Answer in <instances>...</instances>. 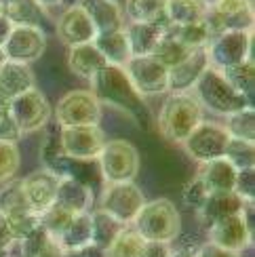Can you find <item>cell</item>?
Wrapping results in <instances>:
<instances>
[{
  "instance_id": "3",
  "label": "cell",
  "mask_w": 255,
  "mask_h": 257,
  "mask_svg": "<svg viewBox=\"0 0 255 257\" xmlns=\"http://www.w3.org/2000/svg\"><path fill=\"white\" fill-rule=\"evenodd\" d=\"M131 226L146 242L169 244L182 232V215L169 198H156L146 202Z\"/></svg>"
},
{
  "instance_id": "16",
  "label": "cell",
  "mask_w": 255,
  "mask_h": 257,
  "mask_svg": "<svg viewBox=\"0 0 255 257\" xmlns=\"http://www.w3.org/2000/svg\"><path fill=\"white\" fill-rule=\"evenodd\" d=\"M21 184H24V194H26L28 207L32 209V213L42 215L47 209L55 205L59 177L53 171L38 169L34 173H30L26 179H21Z\"/></svg>"
},
{
  "instance_id": "40",
  "label": "cell",
  "mask_w": 255,
  "mask_h": 257,
  "mask_svg": "<svg viewBox=\"0 0 255 257\" xmlns=\"http://www.w3.org/2000/svg\"><path fill=\"white\" fill-rule=\"evenodd\" d=\"M72 217H74L72 213H66L63 209L53 205L51 209H47L45 213H42V215H38V223L45 228V232L49 234L51 238H57L59 234L66 230V226L70 223Z\"/></svg>"
},
{
  "instance_id": "22",
  "label": "cell",
  "mask_w": 255,
  "mask_h": 257,
  "mask_svg": "<svg viewBox=\"0 0 255 257\" xmlns=\"http://www.w3.org/2000/svg\"><path fill=\"white\" fill-rule=\"evenodd\" d=\"M236 173L238 171L226 158H217V160H209V163L200 165L196 177L205 186L207 194H221V192H234Z\"/></svg>"
},
{
  "instance_id": "8",
  "label": "cell",
  "mask_w": 255,
  "mask_h": 257,
  "mask_svg": "<svg viewBox=\"0 0 255 257\" xmlns=\"http://www.w3.org/2000/svg\"><path fill=\"white\" fill-rule=\"evenodd\" d=\"M146 205L144 192L135 186V181H126V184H103L99 209L108 213L122 226H131L135 221L137 213Z\"/></svg>"
},
{
  "instance_id": "23",
  "label": "cell",
  "mask_w": 255,
  "mask_h": 257,
  "mask_svg": "<svg viewBox=\"0 0 255 257\" xmlns=\"http://www.w3.org/2000/svg\"><path fill=\"white\" fill-rule=\"evenodd\" d=\"M91 205H93V190L82 186L76 179L59 177L55 207L63 209L66 213H72V215H78V213H89Z\"/></svg>"
},
{
  "instance_id": "52",
  "label": "cell",
  "mask_w": 255,
  "mask_h": 257,
  "mask_svg": "<svg viewBox=\"0 0 255 257\" xmlns=\"http://www.w3.org/2000/svg\"><path fill=\"white\" fill-rule=\"evenodd\" d=\"M78 3H80V0H61V5H59V7L70 9V7H78Z\"/></svg>"
},
{
  "instance_id": "26",
  "label": "cell",
  "mask_w": 255,
  "mask_h": 257,
  "mask_svg": "<svg viewBox=\"0 0 255 257\" xmlns=\"http://www.w3.org/2000/svg\"><path fill=\"white\" fill-rule=\"evenodd\" d=\"M165 26L158 24H129L124 26V36L129 42L131 57H146L152 55L156 45L163 38Z\"/></svg>"
},
{
  "instance_id": "15",
  "label": "cell",
  "mask_w": 255,
  "mask_h": 257,
  "mask_svg": "<svg viewBox=\"0 0 255 257\" xmlns=\"http://www.w3.org/2000/svg\"><path fill=\"white\" fill-rule=\"evenodd\" d=\"M124 72L142 97H154V95L169 93V70L152 55L131 57L126 61Z\"/></svg>"
},
{
  "instance_id": "45",
  "label": "cell",
  "mask_w": 255,
  "mask_h": 257,
  "mask_svg": "<svg viewBox=\"0 0 255 257\" xmlns=\"http://www.w3.org/2000/svg\"><path fill=\"white\" fill-rule=\"evenodd\" d=\"M15 242L17 240L13 236V230H11V226H9V219L3 215V213H0V253L9 251Z\"/></svg>"
},
{
  "instance_id": "28",
  "label": "cell",
  "mask_w": 255,
  "mask_h": 257,
  "mask_svg": "<svg viewBox=\"0 0 255 257\" xmlns=\"http://www.w3.org/2000/svg\"><path fill=\"white\" fill-rule=\"evenodd\" d=\"M0 15L11 26H42L45 11L36 0H0Z\"/></svg>"
},
{
  "instance_id": "53",
  "label": "cell",
  "mask_w": 255,
  "mask_h": 257,
  "mask_svg": "<svg viewBox=\"0 0 255 257\" xmlns=\"http://www.w3.org/2000/svg\"><path fill=\"white\" fill-rule=\"evenodd\" d=\"M116 3H118V5H120V7H122V3H124V0H116Z\"/></svg>"
},
{
  "instance_id": "39",
  "label": "cell",
  "mask_w": 255,
  "mask_h": 257,
  "mask_svg": "<svg viewBox=\"0 0 255 257\" xmlns=\"http://www.w3.org/2000/svg\"><path fill=\"white\" fill-rule=\"evenodd\" d=\"M19 167H21V154L17 144L0 142V184L15 179Z\"/></svg>"
},
{
  "instance_id": "36",
  "label": "cell",
  "mask_w": 255,
  "mask_h": 257,
  "mask_svg": "<svg viewBox=\"0 0 255 257\" xmlns=\"http://www.w3.org/2000/svg\"><path fill=\"white\" fill-rule=\"evenodd\" d=\"M224 128L230 135V139H240V142L255 144V110H253V105L226 116Z\"/></svg>"
},
{
  "instance_id": "44",
  "label": "cell",
  "mask_w": 255,
  "mask_h": 257,
  "mask_svg": "<svg viewBox=\"0 0 255 257\" xmlns=\"http://www.w3.org/2000/svg\"><path fill=\"white\" fill-rule=\"evenodd\" d=\"M209 194H207V190H205V186L200 184V179L198 177H194V179H190L188 184H186V188H184V194H182V198H184V202L188 207H192V209H200V205L205 202V198H207Z\"/></svg>"
},
{
  "instance_id": "35",
  "label": "cell",
  "mask_w": 255,
  "mask_h": 257,
  "mask_svg": "<svg viewBox=\"0 0 255 257\" xmlns=\"http://www.w3.org/2000/svg\"><path fill=\"white\" fill-rule=\"evenodd\" d=\"M165 32L171 38H175L179 45H184L190 51H198V49H207L211 36L205 24H190V26H171L167 24Z\"/></svg>"
},
{
  "instance_id": "17",
  "label": "cell",
  "mask_w": 255,
  "mask_h": 257,
  "mask_svg": "<svg viewBox=\"0 0 255 257\" xmlns=\"http://www.w3.org/2000/svg\"><path fill=\"white\" fill-rule=\"evenodd\" d=\"M57 36L63 45L68 47H76V45H84V42H93L95 38V28L91 24V19L87 17V13L80 7H70L63 9V13L57 19Z\"/></svg>"
},
{
  "instance_id": "54",
  "label": "cell",
  "mask_w": 255,
  "mask_h": 257,
  "mask_svg": "<svg viewBox=\"0 0 255 257\" xmlns=\"http://www.w3.org/2000/svg\"><path fill=\"white\" fill-rule=\"evenodd\" d=\"M3 61H5V59H3V55H0V66H3Z\"/></svg>"
},
{
  "instance_id": "34",
  "label": "cell",
  "mask_w": 255,
  "mask_h": 257,
  "mask_svg": "<svg viewBox=\"0 0 255 257\" xmlns=\"http://www.w3.org/2000/svg\"><path fill=\"white\" fill-rule=\"evenodd\" d=\"M126 228L122 223H118L114 217H110L108 213H103L101 209L91 211V230H93V247H97L105 251L110 247V242L118 236V232Z\"/></svg>"
},
{
  "instance_id": "41",
  "label": "cell",
  "mask_w": 255,
  "mask_h": 257,
  "mask_svg": "<svg viewBox=\"0 0 255 257\" xmlns=\"http://www.w3.org/2000/svg\"><path fill=\"white\" fill-rule=\"evenodd\" d=\"M49 238H51V236L45 232V228H42L40 223H38L34 230L28 232L24 238H19V240H17L21 257H38L40 251L45 249V244L49 242Z\"/></svg>"
},
{
  "instance_id": "50",
  "label": "cell",
  "mask_w": 255,
  "mask_h": 257,
  "mask_svg": "<svg viewBox=\"0 0 255 257\" xmlns=\"http://www.w3.org/2000/svg\"><path fill=\"white\" fill-rule=\"evenodd\" d=\"M36 3L42 7V11H49V9H55L61 5V0H36Z\"/></svg>"
},
{
  "instance_id": "11",
  "label": "cell",
  "mask_w": 255,
  "mask_h": 257,
  "mask_svg": "<svg viewBox=\"0 0 255 257\" xmlns=\"http://www.w3.org/2000/svg\"><path fill=\"white\" fill-rule=\"evenodd\" d=\"M105 133L99 124L91 126H63L59 128V148L66 158L97 160L105 146Z\"/></svg>"
},
{
  "instance_id": "1",
  "label": "cell",
  "mask_w": 255,
  "mask_h": 257,
  "mask_svg": "<svg viewBox=\"0 0 255 257\" xmlns=\"http://www.w3.org/2000/svg\"><path fill=\"white\" fill-rule=\"evenodd\" d=\"M91 93L95 95V99L99 103L110 105V108L122 112L124 116H129L135 124H140V126L150 124L148 105H146L144 97L131 84L124 68L105 63L91 78Z\"/></svg>"
},
{
  "instance_id": "29",
  "label": "cell",
  "mask_w": 255,
  "mask_h": 257,
  "mask_svg": "<svg viewBox=\"0 0 255 257\" xmlns=\"http://www.w3.org/2000/svg\"><path fill=\"white\" fill-rule=\"evenodd\" d=\"M209 0H167V24L190 26L203 24L209 13Z\"/></svg>"
},
{
  "instance_id": "14",
  "label": "cell",
  "mask_w": 255,
  "mask_h": 257,
  "mask_svg": "<svg viewBox=\"0 0 255 257\" xmlns=\"http://www.w3.org/2000/svg\"><path fill=\"white\" fill-rule=\"evenodd\" d=\"M47 51V32L36 26H13L9 32L0 55L7 61L30 63L42 57Z\"/></svg>"
},
{
  "instance_id": "27",
  "label": "cell",
  "mask_w": 255,
  "mask_h": 257,
  "mask_svg": "<svg viewBox=\"0 0 255 257\" xmlns=\"http://www.w3.org/2000/svg\"><path fill=\"white\" fill-rule=\"evenodd\" d=\"M93 45L101 53L105 63H110V66L124 68L126 61L131 59V49H129V42H126V36H124V28L95 34Z\"/></svg>"
},
{
  "instance_id": "19",
  "label": "cell",
  "mask_w": 255,
  "mask_h": 257,
  "mask_svg": "<svg viewBox=\"0 0 255 257\" xmlns=\"http://www.w3.org/2000/svg\"><path fill=\"white\" fill-rule=\"evenodd\" d=\"M209 68L207 49L194 51L190 57H186L182 63L169 70V93H190L194 89L200 74Z\"/></svg>"
},
{
  "instance_id": "9",
  "label": "cell",
  "mask_w": 255,
  "mask_h": 257,
  "mask_svg": "<svg viewBox=\"0 0 255 257\" xmlns=\"http://www.w3.org/2000/svg\"><path fill=\"white\" fill-rule=\"evenodd\" d=\"M228 142H230V135L226 133L224 124L203 120L190 133V137L182 146L190 158L196 160L198 165H205L209 160L224 158Z\"/></svg>"
},
{
  "instance_id": "32",
  "label": "cell",
  "mask_w": 255,
  "mask_h": 257,
  "mask_svg": "<svg viewBox=\"0 0 255 257\" xmlns=\"http://www.w3.org/2000/svg\"><path fill=\"white\" fill-rule=\"evenodd\" d=\"M146 240L137 234L131 226H126L118 232L110 247L103 251L105 257H146Z\"/></svg>"
},
{
  "instance_id": "43",
  "label": "cell",
  "mask_w": 255,
  "mask_h": 257,
  "mask_svg": "<svg viewBox=\"0 0 255 257\" xmlns=\"http://www.w3.org/2000/svg\"><path fill=\"white\" fill-rule=\"evenodd\" d=\"M21 133L19 126L13 118V114L9 112V108H0V142H7V144H17L21 139Z\"/></svg>"
},
{
  "instance_id": "6",
  "label": "cell",
  "mask_w": 255,
  "mask_h": 257,
  "mask_svg": "<svg viewBox=\"0 0 255 257\" xmlns=\"http://www.w3.org/2000/svg\"><path fill=\"white\" fill-rule=\"evenodd\" d=\"M209 13L203 24L213 40L224 32H253L255 13L251 0H209Z\"/></svg>"
},
{
  "instance_id": "5",
  "label": "cell",
  "mask_w": 255,
  "mask_h": 257,
  "mask_svg": "<svg viewBox=\"0 0 255 257\" xmlns=\"http://www.w3.org/2000/svg\"><path fill=\"white\" fill-rule=\"evenodd\" d=\"M97 165L103 184H126V181H135L142 160L137 148L131 142L110 139L97 156Z\"/></svg>"
},
{
  "instance_id": "42",
  "label": "cell",
  "mask_w": 255,
  "mask_h": 257,
  "mask_svg": "<svg viewBox=\"0 0 255 257\" xmlns=\"http://www.w3.org/2000/svg\"><path fill=\"white\" fill-rule=\"evenodd\" d=\"M234 194L251 205L255 198V169H242L236 173L234 181Z\"/></svg>"
},
{
  "instance_id": "37",
  "label": "cell",
  "mask_w": 255,
  "mask_h": 257,
  "mask_svg": "<svg viewBox=\"0 0 255 257\" xmlns=\"http://www.w3.org/2000/svg\"><path fill=\"white\" fill-rule=\"evenodd\" d=\"M192 53H194V51L186 49L184 45H179L175 38L169 36L167 32H163V38H161V42L156 45V49H154V53H152V57L161 61L167 70H171V68L177 66V63H182L186 57L192 55Z\"/></svg>"
},
{
  "instance_id": "4",
  "label": "cell",
  "mask_w": 255,
  "mask_h": 257,
  "mask_svg": "<svg viewBox=\"0 0 255 257\" xmlns=\"http://www.w3.org/2000/svg\"><path fill=\"white\" fill-rule=\"evenodd\" d=\"M190 93L194 95V99L200 103L203 110H209L219 116H230L253 105L240 93L232 89L230 82L224 78V74L215 68H207L200 74V78L196 80L194 89Z\"/></svg>"
},
{
  "instance_id": "38",
  "label": "cell",
  "mask_w": 255,
  "mask_h": 257,
  "mask_svg": "<svg viewBox=\"0 0 255 257\" xmlns=\"http://www.w3.org/2000/svg\"><path fill=\"white\" fill-rule=\"evenodd\" d=\"M224 158L236 171L255 169V146L253 142H240V139H230Z\"/></svg>"
},
{
  "instance_id": "18",
  "label": "cell",
  "mask_w": 255,
  "mask_h": 257,
  "mask_svg": "<svg viewBox=\"0 0 255 257\" xmlns=\"http://www.w3.org/2000/svg\"><path fill=\"white\" fill-rule=\"evenodd\" d=\"M36 87L34 72L28 63H17V61H3L0 66V101L9 105L11 99L17 95L26 93Z\"/></svg>"
},
{
  "instance_id": "47",
  "label": "cell",
  "mask_w": 255,
  "mask_h": 257,
  "mask_svg": "<svg viewBox=\"0 0 255 257\" xmlns=\"http://www.w3.org/2000/svg\"><path fill=\"white\" fill-rule=\"evenodd\" d=\"M38 257H68V253L63 251V249H61L59 244H57L55 240H53V238H49V242L45 244V249L40 251V255H38Z\"/></svg>"
},
{
  "instance_id": "25",
  "label": "cell",
  "mask_w": 255,
  "mask_h": 257,
  "mask_svg": "<svg viewBox=\"0 0 255 257\" xmlns=\"http://www.w3.org/2000/svg\"><path fill=\"white\" fill-rule=\"evenodd\" d=\"M103 66H105V59L101 57V53L95 49L93 42L68 47V68L72 74H76L78 78L91 80Z\"/></svg>"
},
{
  "instance_id": "55",
  "label": "cell",
  "mask_w": 255,
  "mask_h": 257,
  "mask_svg": "<svg viewBox=\"0 0 255 257\" xmlns=\"http://www.w3.org/2000/svg\"><path fill=\"white\" fill-rule=\"evenodd\" d=\"M0 108H5V103H3V101H0Z\"/></svg>"
},
{
  "instance_id": "48",
  "label": "cell",
  "mask_w": 255,
  "mask_h": 257,
  "mask_svg": "<svg viewBox=\"0 0 255 257\" xmlns=\"http://www.w3.org/2000/svg\"><path fill=\"white\" fill-rule=\"evenodd\" d=\"M68 257H105L103 255V251L101 249H97V247H87V249H80V251H76V253H70Z\"/></svg>"
},
{
  "instance_id": "49",
  "label": "cell",
  "mask_w": 255,
  "mask_h": 257,
  "mask_svg": "<svg viewBox=\"0 0 255 257\" xmlns=\"http://www.w3.org/2000/svg\"><path fill=\"white\" fill-rule=\"evenodd\" d=\"M11 26L9 21L0 15V51H3V47H5V42H7V38H9V32H11Z\"/></svg>"
},
{
  "instance_id": "33",
  "label": "cell",
  "mask_w": 255,
  "mask_h": 257,
  "mask_svg": "<svg viewBox=\"0 0 255 257\" xmlns=\"http://www.w3.org/2000/svg\"><path fill=\"white\" fill-rule=\"evenodd\" d=\"M224 78L230 82V87L236 93H240L249 103H253V93H255V63L253 59H247L238 63V66H232L221 70Z\"/></svg>"
},
{
  "instance_id": "21",
  "label": "cell",
  "mask_w": 255,
  "mask_h": 257,
  "mask_svg": "<svg viewBox=\"0 0 255 257\" xmlns=\"http://www.w3.org/2000/svg\"><path fill=\"white\" fill-rule=\"evenodd\" d=\"M245 207H247V202L238 198L234 192H221V194H209L196 213H198L200 221L209 228L226 217L238 215V213L245 211Z\"/></svg>"
},
{
  "instance_id": "13",
  "label": "cell",
  "mask_w": 255,
  "mask_h": 257,
  "mask_svg": "<svg viewBox=\"0 0 255 257\" xmlns=\"http://www.w3.org/2000/svg\"><path fill=\"white\" fill-rule=\"evenodd\" d=\"M251 211H253V202L247 205L245 211L238 213V215L226 217L213 223V226H209V242L232 253H240L242 249H247L253 238Z\"/></svg>"
},
{
  "instance_id": "12",
  "label": "cell",
  "mask_w": 255,
  "mask_h": 257,
  "mask_svg": "<svg viewBox=\"0 0 255 257\" xmlns=\"http://www.w3.org/2000/svg\"><path fill=\"white\" fill-rule=\"evenodd\" d=\"M7 108L13 114L21 133H34V131L45 128L51 120V114H53L49 99L45 97V93L38 91L36 87L17 95L15 99H11Z\"/></svg>"
},
{
  "instance_id": "51",
  "label": "cell",
  "mask_w": 255,
  "mask_h": 257,
  "mask_svg": "<svg viewBox=\"0 0 255 257\" xmlns=\"http://www.w3.org/2000/svg\"><path fill=\"white\" fill-rule=\"evenodd\" d=\"M169 257H196V251H190V249H177V251H171Z\"/></svg>"
},
{
  "instance_id": "7",
  "label": "cell",
  "mask_w": 255,
  "mask_h": 257,
  "mask_svg": "<svg viewBox=\"0 0 255 257\" xmlns=\"http://www.w3.org/2000/svg\"><path fill=\"white\" fill-rule=\"evenodd\" d=\"M53 114H55V124L59 128L91 126V124H99L101 120V103L95 99V95L91 91L76 89L63 95L57 101Z\"/></svg>"
},
{
  "instance_id": "10",
  "label": "cell",
  "mask_w": 255,
  "mask_h": 257,
  "mask_svg": "<svg viewBox=\"0 0 255 257\" xmlns=\"http://www.w3.org/2000/svg\"><path fill=\"white\" fill-rule=\"evenodd\" d=\"M253 32H224L215 36L207 47L209 68L226 70L251 59Z\"/></svg>"
},
{
  "instance_id": "2",
  "label": "cell",
  "mask_w": 255,
  "mask_h": 257,
  "mask_svg": "<svg viewBox=\"0 0 255 257\" xmlns=\"http://www.w3.org/2000/svg\"><path fill=\"white\" fill-rule=\"evenodd\" d=\"M203 120V108L192 93H169L156 122L165 139L171 144H184Z\"/></svg>"
},
{
  "instance_id": "30",
  "label": "cell",
  "mask_w": 255,
  "mask_h": 257,
  "mask_svg": "<svg viewBox=\"0 0 255 257\" xmlns=\"http://www.w3.org/2000/svg\"><path fill=\"white\" fill-rule=\"evenodd\" d=\"M122 13L129 24H158L167 26V0H124Z\"/></svg>"
},
{
  "instance_id": "24",
  "label": "cell",
  "mask_w": 255,
  "mask_h": 257,
  "mask_svg": "<svg viewBox=\"0 0 255 257\" xmlns=\"http://www.w3.org/2000/svg\"><path fill=\"white\" fill-rule=\"evenodd\" d=\"M59 247L70 253H76L80 249H87L93 244V230H91V211L89 213H78L70 219V223L66 226L57 238H53Z\"/></svg>"
},
{
  "instance_id": "31",
  "label": "cell",
  "mask_w": 255,
  "mask_h": 257,
  "mask_svg": "<svg viewBox=\"0 0 255 257\" xmlns=\"http://www.w3.org/2000/svg\"><path fill=\"white\" fill-rule=\"evenodd\" d=\"M0 213L7 219H15V217L26 215V213H32V209L28 207L26 194H24L21 179H11L0 188Z\"/></svg>"
},
{
  "instance_id": "20",
  "label": "cell",
  "mask_w": 255,
  "mask_h": 257,
  "mask_svg": "<svg viewBox=\"0 0 255 257\" xmlns=\"http://www.w3.org/2000/svg\"><path fill=\"white\" fill-rule=\"evenodd\" d=\"M78 7L87 13L91 24L97 34L101 32H114L122 30L124 24V13L122 7L116 0H80Z\"/></svg>"
},
{
  "instance_id": "46",
  "label": "cell",
  "mask_w": 255,
  "mask_h": 257,
  "mask_svg": "<svg viewBox=\"0 0 255 257\" xmlns=\"http://www.w3.org/2000/svg\"><path fill=\"white\" fill-rule=\"evenodd\" d=\"M196 257H238V253H232V251H226V249L217 247V244L205 242L203 247L196 251Z\"/></svg>"
}]
</instances>
